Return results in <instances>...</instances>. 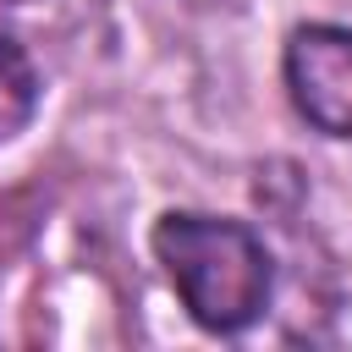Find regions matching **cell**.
<instances>
[{
    "instance_id": "cell-1",
    "label": "cell",
    "mask_w": 352,
    "mask_h": 352,
    "mask_svg": "<svg viewBox=\"0 0 352 352\" xmlns=\"http://www.w3.org/2000/svg\"><path fill=\"white\" fill-rule=\"evenodd\" d=\"M154 253H160L182 308L214 336H236L270 308L275 264H270V248L258 242V231H248L242 220L170 209L154 226Z\"/></svg>"
},
{
    "instance_id": "cell-2",
    "label": "cell",
    "mask_w": 352,
    "mask_h": 352,
    "mask_svg": "<svg viewBox=\"0 0 352 352\" xmlns=\"http://www.w3.org/2000/svg\"><path fill=\"white\" fill-rule=\"evenodd\" d=\"M286 88L308 126L352 138V33L336 22L297 28L286 38Z\"/></svg>"
},
{
    "instance_id": "cell-3",
    "label": "cell",
    "mask_w": 352,
    "mask_h": 352,
    "mask_svg": "<svg viewBox=\"0 0 352 352\" xmlns=\"http://www.w3.org/2000/svg\"><path fill=\"white\" fill-rule=\"evenodd\" d=\"M38 110V72L28 60V50L0 33V143H11Z\"/></svg>"
},
{
    "instance_id": "cell-4",
    "label": "cell",
    "mask_w": 352,
    "mask_h": 352,
    "mask_svg": "<svg viewBox=\"0 0 352 352\" xmlns=\"http://www.w3.org/2000/svg\"><path fill=\"white\" fill-rule=\"evenodd\" d=\"M187 6H226V0H187Z\"/></svg>"
},
{
    "instance_id": "cell-5",
    "label": "cell",
    "mask_w": 352,
    "mask_h": 352,
    "mask_svg": "<svg viewBox=\"0 0 352 352\" xmlns=\"http://www.w3.org/2000/svg\"><path fill=\"white\" fill-rule=\"evenodd\" d=\"M6 6H28V0H6Z\"/></svg>"
}]
</instances>
